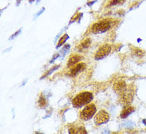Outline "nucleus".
<instances>
[{"instance_id": "f257e3e1", "label": "nucleus", "mask_w": 146, "mask_h": 134, "mask_svg": "<svg viewBox=\"0 0 146 134\" xmlns=\"http://www.w3.org/2000/svg\"><path fill=\"white\" fill-rule=\"evenodd\" d=\"M93 98H94V95L92 93L82 92L75 96L72 101V104L75 108H80L90 104L92 101Z\"/></svg>"}, {"instance_id": "f03ea898", "label": "nucleus", "mask_w": 146, "mask_h": 134, "mask_svg": "<svg viewBox=\"0 0 146 134\" xmlns=\"http://www.w3.org/2000/svg\"><path fill=\"white\" fill-rule=\"evenodd\" d=\"M96 112H97V109L94 104H90L85 107L81 112L80 117L83 121H88L94 116Z\"/></svg>"}, {"instance_id": "7ed1b4c3", "label": "nucleus", "mask_w": 146, "mask_h": 134, "mask_svg": "<svg viewBox=\"0 0 146 134\" xmlns=\"http://www.w3.org/2000/svg\"><path fill=\"white\" fill-rule=\"evenodd\" d=\"M111 27V22L108 20H103L99 23H97L93 25L91 31L94 34H98L107 31Z\"/></svg>"}, {"instance_id": "20e7f679", "label": "nucleus", "mask_w": 146, "mask_h": 134, "mask_svg": "<svg viewBox=\"0 0 146 134\" xmlns=\"http://www.w3.org/2000/svg\"><path fill=\"white\" fill-rule=\"evenodd\" d=\"M120 95H121V102L123 105L129 106L133 101V90H132V88L130 86L126 87L125 90L120 94Z\"/></svg>"}, {"instance_id": "39448f33", "label": "nucleus", "mask_w": 146, "mask_h": 134, "mask_svg": "<svg viewBox=\"0 0 146 134\" xmlns=\"http://www.w3.org/2000/svg\"><path fill=\"white\" fill-rule=\"evenodd\" d=\"M112 46L109 44H105L102 46L98 50V51L96 52L94 56V58L96 60L103 59L104 58H106L111 51Z\"/></svg>"}, {"instance_id": "423d86ee", "label": "nucleus", "mask_w": 146, "mask_h": 134, "mask_svg": "<svg viewBox=\"0 0 146 134\" xmlns=\"http://www.w3.org/2000/svg\"><path fill=\"white\" fill-rule=\"evenodd\" d=\"M110 120V115L108 114L106 111L101 110L98 112L94 117V123L97 125H101L109 121Z\"/></svg>"}, {"instance_id": "0eeeda50", "label": "nucleus", "mask_w": 146, "mask_h": 134, "mask_svg": "<svg viewBox=\"0 0 146 134\" xmlns=\"http://www.w3.org/2000/svg\"><path fill=\"white\" fill-rule=\"evenodd\" d=\"M86 68V64L83 63V62H81V63L77 64L76 66H73L70 69V70L69 72V75L71 76V77H74L76 75L82 72L83 70H85Z\"/></svg>"}, {"instance_id": "6e6552de", "label": "nucleus", "mask_w": 146, "mask_h": 134, "mask_svg": "<svg viewBox=\"0 0 146 134\" xmlns=\"http://www.w3.org/2000/svg\"><path fill=\"white\" fill-rule=\"evenodd\" d=\"M126 88V84L124 81H118L115 83L114 86H113V89L117 93L121 94L122 91L125 90V89Z\"/></svg>"}, {"instance_id": "1a4fd4ad", "label": "nucleus", "mask_w": 146, "mask_h": 134, "mask_svg": "<svg viewBox=\"0 0 146 134\" xmlns=\"http://www.w3.org/2000/svg\"><path fill=\"white\" fill-rule=\"evenodd\" d=\"M135 111V109L133 107L130 106V105H129V106H126L124 109L122 110V112L121 113V115H120V117H121V118H126L127 117H129L131 113H133V112Z\"/></svg>"}, {"instance_id": "9d476101", "label": "nucleus", "mask_w": 146, "mask_h": 134, "mask_svg": "<svg viewBox=\"0 0 146 134\" xmlns=\"http://www.w3.org/2000/svg\"><path fill=\"white\" fill-rule=\"evenodd\" d=\"M81 58H82L81 56L77 55V54H74V55L71 56V57L70 58V59H69V62H68V67L74 66L75 64H77L78 62L79 61L81 60Z\"/></svg>"}, {"instance_id": "9b49d317", "label": "nucleus", "mask_w": 146, "mask_h": 134, "mask_svg": "<svg viewBox=\"0 0 146 134\" xmlns=\"http://www.w3.org/2000/svg\"><path fill=\"white\" fill-rule=\"evenodd\" d=\"M68 35L67 34H64L61 38H60L59 42H58V45H57V48H59V46H62L64 43H65V42H66V40L68 39Z\"/></svg>"}, {"instance_id": "f8f14e48", "label": "nucleus", "mask_w": 146, "mask_h": 134, "mask_svg": "<svg viewBox=\"0 0 146 134\" xmlns=\"http://www.w3.org/2000/svg\"><path fill=\"white\" fill-rule=\"evenodd\" d=\"M91 44V39L90 38H86V40H84L82 44H81V46L84 49H86L88 48L90 46Z\"/></svg>"}, {"instance_id": "ddd939ff", "label": "nucleus", "mask_w": 146, "mask_h": 134, "mask_svg": "<svg viewBox=\"0 0 146 134\" xmlns=\"http://www.w3.org/2000/svg\"><path fill=\"white\" fill-rule=\"evenodd\" d=\"M38 105H39L40 107H45L46 105V99L44 98L43 95H42L40 97L39 100H38Z\"/></svg>"}, {"instance_id": "4468645a", "label": "nucleus", "mask_w": 146, "mask_h": 134, "mask_svg": "<svg viewBox=\"0 0 146 134\" xmlns=\"http://www.w3.org/2000/svg\"><path fill=\"white\" fill-rule=\"evenodd\" d=\"M58 67H59V66H56L51 68V69H50V70L46 73V74L44 75V76H43V77H42V78H46V76H48V75L51 74L53 72H54V71H55L56 70H58Z\"/></svg>"}, {"instance_id": "2eb2a0df", "label": "nucleus", "mask_w": 146, "mask_h": 134, "mask_svg": "<svg viewBox=\"0 0 146 134\" xmlns=\"http://www.w3.org/2000/svg\"><path fill=\"white\" fill-rule=\"evenodd\" d=\"M79 133V129H76V128H70L69 129V134H78Z\"/></svg>"}, {"instance_id": "dca6fc26", "label": "nucleus", "mask_w": 146, "mask_h": 134, "mask_svg": "<svg viewBox=\"0 0 146 134\" xmlns=\"http://www.w3.org/2000/svg\"><path fill=\"white\" fill-rule=\"evenodd\" d=\"M133 125H134V123L132 122V121H127L125 124H123V126L127 127V128H131Z\"/></svg>"}, {"instance_id": "f3484780", "label": "nucleus", "mask_w": 146, "mask_h": 134, "mask_svg": "<svg viewBox=\"0 0 146 134\" xmlns=\"http://www.w3.org/2000/svg\"><path fill=\"white\" fill-rule=\"evenodd\" d=\"M137 56H139V57H141V56H142L143 55V54H144V52H142L141 50H135V53H134Z\"/></svg>"}, {"instance_id": "a211bd4d", "label": "nucleus", "mask_w": 146, "mask_h": 134, "mask_svg": "<svg viewBox=\"0 0 146 134\" xmlns=\"http://www.w3.org/2000/svg\"><path fill=\"white\" fill-rule=\"evenodd\" d=\"M58 54H56L55 56H54V58H52V60H51V62H54V60L56 59V58H58Z\"/></svg>"}, {"instance_id": "6ab92c4d", "label": "nucleus", "mask_w": 146, "mask_h": 134, "mask_svg": "<svg viewBox=\"0 0 146 134\" xmlns=\"http://www.w3.org/2000/svg\"><path fill=\"white\" fill-rule=\"evenodd\" d=\"M142 122L144 125H146V119H144V120H142Z\"/></svg>"}, {"instance_id": "aec40b11", "label": "nucleus", "mask_w": 146, "mask_h": 134, "mask_svg": "<svg viewBox=\"0 0 146 134\" xmlns=\"http://www.w3.org/2000/svg\"><path fill=\"white\" fill-rule=\"evenodd\" d=\"M35 134H42V133H38V132H37V133H35Z\"/></svg>"}, {"instance_id": "412c9836", "label": "nucleus", "mask_w": 146, "mask_h": 134, "mask_svg": "<svg viewBox=\"0 0 146 134\" xmlns=\"http://www.w3.org/2000/svg\"><path fill=\"white\" fill-rule=\"evenodd\" d=\"M33 1H34V0H30V2H31H31H33Z\"/></svg>"}]
</instances>
